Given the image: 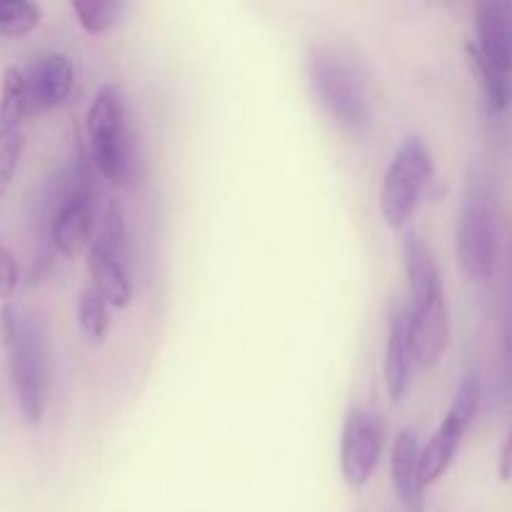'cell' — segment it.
<instances>
[{"mask_svg":"<svg viewBox=\"0 0 512 512\" xmlns=\"http://www.w3.org/2000/svg\"><path fill=\"white\" fill-rule=\"evenodd\" d=\"M308 73L315 95L335 123L348 133L363 135L373 123V103L365 73L353 55L320 43L310 50Z\"/></svg>","mask_w":512,"mask_h":512,"instance_id":"6da1fadb","label":"cell"},{"mask_svg":"<svg viewBox=\"0 0 512 512\" xmlns=\"http://www.w3.org/2000/svg\"><path fill=\"white\" fill-rule=\"evenodd\" d=\"M90 160L105 180L130 188L135 178L133 135L125 118L123 93L118 85H103L88 110Z\"/></svg>","mask_w":512,"mask_h":512,"instance_id":"7a4b0ae2","label":"cell"},{"mask_svg":"<svg viewBox=\"0 0 512 512\" xmlns=\"http://www.w3.org/2000/svg\"><path fill=\"white\" fill-rule=\"evenodd\" d=\"M458 258L473 283H488L495 273L498 233L490 185L478 170H470L458 215Z\"/></svg>","mask_w":512,"mask_h":512,"instance_id":"3957f363","label":"cell"},{"mask_svg":"<svg viewBox=\"0 0 512 512\" xmlns=\"http://www.w3.org/2000/svg\"><path fill=\"white\" fill-rule=\"evenodd\" d=\"M433 155L420 138H405L385 170L380 213L393 230H400L418 210L425 188L433 180Z\"/></svg>","mask_w":512,"mask_h":512,"instance_id":"277c9868","label":"cell"},{"mask_svg":"<svg viewBox=\"0 0 512 512\" xmlns=\"http://www.w3.org/2000/svg\"><path fill=\"white\" fill-rule=\"evenodd\" d=\"M10 358V380L25 423L40 425L48 403V360L40 325L30 315H20L15 338L5 345Z\"/></svg>","mask_w":512,"mask_h":512,"instance_id":"5b68a950","label":"cell"},{"mask_svg":"<svg viewBox=\"0 0 512 512\" xmlns=\"http://www.w3.org/2000/svg\"><path fill=\"white\" fill-rule=\"evenodd\" d=\"M480 395H483V388H480L478 375H465L458 393H455L448 415H445L440 428L433 433V438H430L428 443L423 445V450H420V468H423L425 485L438 483V480L448 473L450 465H453L455 453L460 450L465 433H468L475 415H478Z\"/></svg>","mask_w":512,"mask_h":512,"instance_id":"8992f818","label":"cell"},{"mask_svg":"<svg viewBox=\"0 0 512 512\" xmlns=\"http://www.w3.org/2000/svg\"><path fill=\"white\" fill-rule=\"evenodd\" d=\"M383 453V423L368 408H353L340 435V470L345 483L360 490L373 478Z\"/></svg>","mask_w":512,"mask_h":512,"instance_id":"52a82bcc","label":"cell"},{"mask_svg":"<svg viewBox=\"0 0 512 512\" xmlns=\"http://www.w3.org/2000/svg\"><path fill=\"white\" fill-rule=\"evenodd\" d=\"M85 180H80L73 193L63 200L53 225H50L53 248L68 260L93 248V198H90V185Z\"/></svg>","mask_w":512,"mask_h":512,"instance_id":"ba28073f","label":"cell"},{"mask_svg":"<svg viewBox=\"0 0 512 512\" xmlns=\"http://www.w3.org/2000/svg\"><path fill=\"white\" fill-rule=\"evenodd\" d=\"M450 345V315L445 298L425 305H410L408 310V348L410 358L420 368H435Z\"/></svg>","mask_w":512,"mask_h":512,"instance_id":"9c48e42d","label":"cell"},{"mask_svg":"<svg viewBox=\"0 0 512 512\" xmlns=\"http://www.w3.org/2000/svg\"><path fill=\"white\" fill-rule=\"evenodd\" d=\"M25 83H28L30 115L48 113V110L58 108L73 90V63L63 53L40 55L25 70Z\"/></svg>","mask_w":512,"mask_h":512,"instance_id":"30bf717a","label":"cell"},{"mask_svg":"<svg viewBox=\"0 0 512 512\" xmlns=\"http://www.w3.org/2000/svg\"><path fill=\"white\" fill-rule=\"evenodd\" d=\"M478 50L495 70L508 75L512 68V8L503 0H483L475 8Z\"/></svg>","mask_w":512,"mask_h":512,"instance_id":"8fae6325","label":"cell"},{"mask_svg":"<svg viewBox=\"0 0 512 512\" xmlns=\"http://www.w3.org/2000/svg\"><path fill=\"white\" fill-rule=\"evenodd\" d=\"M420 443L413 430H400L393 440L390 453V473H393V488L405 512H425V480L420 468Z\"/></svg>","mask_w":512,"mask_h":512,"instance_id":"7c38bea8","label":"cell"},{"mask_svg":"<svg viewBox=\"0 0 512 512\" xmlns=\"http://www.w3.org/2000/svg\"><path fill=\"white\" fill-rule=\"evenodd\" d=\"M400 253H403L405 275H408L410 305H425L433 303V300L438 298H445L438 263H435L428 243H425L415 230H408V233L403 235Z\"/></svg>","mask_w":512,"mask_h":512,"instance_id":"4fadbf2b","label":"cell"},{"mask_svg":"<svg viewBox=\"0 0 512 512\" xmlns=\"http://www.w3.org/2000/svg\"><path fill=\"white\" fill-rule=\"evenodd\" d=\"M410 348H408V310L393 308L388 320V345H385V388L395 405L408 393L410 380Z\"/></svg>","mask_w":512,"mask_h":512,"instance_id":"5bb4252c","label":"cell"},{"mask_svg":"<svg viewBox=\"0 0 512 512\" xmlns=\"http://www.w3.org/2000/svg\"><path fill=\"white\" fill-rule=\"evenodd\" d=\"M88 270L93 290L110 308L123 310L133 303V283H130L128 268L95 243L88 250Z\"/></svg>","mask_w":512,"mask_h":512,"instance_id":"9a60e30c","label":"cell"},{"mask_svg":"<svg viewBox=\"0 0 512 512\" xmlns=\"http://www.w3.org/2000/svg\"><path fill=\"white\" fill-rule=\"evenodd\" d=\"M30 115L28 103V83H25V70L18 65H8L3 70V83H0V125L5 128H20Z\"/></svg>","mask_w":512,"mask_h":512,"instance_id":"2e32d148","label":"cell"},{"mask_svg":"<svg viewBox=\"0 0 512 512\" xmlns=\"http://www.w3.org/2000/svg\"><path fill=\"white\" fill-rule=\"evenodd\" d=\"M468 58H470V65H473L475 75H478L480 83H483L485 100H488L490 113H503V110H508L510 98H512L508 75L500 73V70H495L493 65H490L488 60L480 55L478 45L475 43L468 45Z\"/></svg>","mask_w":512,"mask_h":512,"instance_id":"e0dca14e","label":"cell"},{"mask_svg":"<svg viewBox=\"0 0 512 512\" xmlns=\"http://www.w3.org/2000/svg\"><path fill=\"white\" fill-rule=\"evenodd\" d=\"M123 3L118 0H75L73 13L80 28L88 35H105L118 25L123 15Z\"/></svg>","mask_w":512,"mask_h":512,"instance_id":"ac0fdd59","label":"cell"},{"mask_svg":"<svg viewBox=\"0 0 512 512\" xmlns=\"http://www.w3.org/2000/svg\"><path fill=\"white\" fill-rule=\"evenodd\" d=\"M95 245L105 250V253L113 255L118 263H123L128 268V230H125V213L123 205L118 200H108V208L103 213V223H100L98 240H93Z\"/></svg>","mask_w":512,"mask_h":512,"instance_id":"d6986e66","label":"cell"},{"mask_svg":"<svg viewBox=\"0 0 512 512\" xmlns=\"http://www.w3.org/2000/svg\"><path fill=\"white\" fill-rule=\"evenodd\" d=\"M110 305L95 293L93 288L83 290L78 298V323L83 333L88 335L93 343H105L110 330Z\"/></svg>","mask_w":512,"mask_h":512,"instance_id":"ffe728a7","label":"cell"},{"mask_svg":"<svg viewBox=\"0 0 512 512\" xmlns=\"http://www.w3.org/2000/svg\"><path fill=\"white\" fill-rule=\"evenodd\" d=\"M40 23V8L30 0H0V35L23 38Z\"/></svg>","mask_w":512,"mask_h":512,"instance_id":"44dd1931","label":"cell"},{"mask_svg":"<svg viewBox=\"0 0 512 512\" xmlns=\"http://www.w3.org/2000/svg\"><path fill=\"white\" fill-rule=\"evenodd\" d=\"M23 130L0 125V195H5L13 185L20 155H23Z\"/></svg>","mask_w":512,"mask_h":512,"instance_id":"7402d4cb","label":"cell"},{"mask_svg":"<svg viewBox=\"0 0 512 512\" xmlns=\"http://www.w3.org/2000/svg\"><path fill=\"white\" fill-rule=\"evenodd\" d=\"M15 290H18V260L0 245V303H10Z\"/></svg>","mask_w":512,"mask_h":512,"instance_id":"603a6c76","label":"cell"},{"mask_svg":"<svg viewBox=\"0 0 512 512\" xmlns=\"http://www.w3.org/2000/svg\"><path fill=\"white\" fill-rule=\"evenodd\" d=\"M498 473H500V478L505 480V483H508V480H512V433L508 435V440H505L503 450H500Z\"/></svg>","mask_w":512,"mask_h":512,"instance_id":"cb8c5ba5","label":"cell"},{"mask_svg":"<svg viewBox=\"0 0 512 512\" xmlns=\"http://www.w3.org/2000/svg\"><path fill=\"white\" fill-rule=\"evenodd\" d=\"M510 310H512V305H510Z\"/></svg>","mask_w":512,"mask_h":512,"instance_id":"d4e9b609","label":"cell"}]
</instances>
